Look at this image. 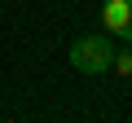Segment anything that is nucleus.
<instances>
[{
	"label": "nucleus",
	"mask_w": 132,
	"mask_h": 123,
	"mask_svg": "<svg viewBox=\"0 0 132 123\" xmlns=\"http://www.w3.org/2000/svg\"><path fill=\"white\" fill-rule=\"evenodd\" d=\"M110 71L119 79H132V44L123 40V48H114V61H110Z\"/></svg>",
	"instance_id": "obj_3"
},
{
	"label": "nucleus",
	"mask_w": 132,
	"mask_h": 123,
	"mask_svg": "<svg viewBox=\"0 0 132 123\" xmlns=\"http://www.w3.org/2000/svg\"><path fill=\"white\" fill-rule=\"evenodd\" d=\"M101 22H106V31H114L119 40L132 44V0H106L101 5Z\"/></svg>",
	"instance_id": "obj_2"
},
{
	"label": "nucleus",
	"mask_w": 132,
	"mask_h": 123,
	"mask_svg": "<svg viewBox=\"0 0 132 123\" xmlns=\"http://www.w3.org/2000/svg\"><path fill=\"white\" fill-rule=\"evenodd\" d=\"M110 61H114V44L106 35H79L71 44V66L79 75H106Z\"/></svg>",
	"instance_id": "obj_1"
}]
</instances>
